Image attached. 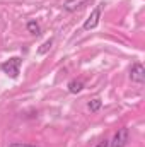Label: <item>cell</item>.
Wrapping results in <instances>:
<instances>
[{
  "mask_svg": "<svg viewBox=\"0 0 145 147\" xmlns=\"http://www.w3.org/2000/svg\"><path fill=\"white\" fill-rule=\"evenodd\" d=\"M21 63H22V60H21L19 57H12V58L5 60V62L0 65V69H2L3 74H7L10 79H17L19 74H21Z\"/></svg>",
  "mask_w": 145,
  "mask_h": 147,
  "instance_id": "1",
  "label": "cell"
},
{
  "mask_svg": "<svg viewBox=\"0 0 145 147\" xmlns=\"http://www.w3.org/2000/svg\"><path fill=\"white\" fill-rule=\"evenodd\" d=\"M103 5H104V3H99V5H96V7L92 9L91 16H89V17L85 19V22H84V29H85V31H91V29L97 28V24H99V21H101V12H103Z\"/></svg>",
  "mask_w": 145,
  "mask_h": 147,
  "instance_id": "2",
  "label": "cell"
},
{
  "mask_svg": "<svg viewBox=\"0 0 145 147\" xmlns=\"http://www.w3.org/2000/svg\"><path fill=\"white\" fill-rule=\"evenodd\" d=\"M128 142H130V130H128L126 127H121V128H118V132L114 134V137H113V140L109 142V146L111 147H125Z\"/></svg>",
  "mask_w": 145,
  "mask_h": 147,
  "instance_id": "3",
  "label": "cell"
},
{
  "mask_svg": "<svg viewBox=\"0 0 145 147\" xmlns=\"http://www.w3.org/2000/svg\"><path fill=\"white\" fill-rule=\"evenodd\" d=\"M130 79L135 84H144L145 82V67L140 62H135L130 69Z\"/></svg>",
  "mask_w": 145,
  "mask_h": 147,
  "instance_id": "4",
  "label": "cell"
},
{
  "mask_svg": "<svg viewBox=\"0 0 145 147\" xmlns=\"http://www.w3.org/2000/svg\"><path fill=\"white\" fill-rule=\"evenodd\" d=\"M89 2H91V0H65V2H63V9H65L67 12H75V10H79V9H82V7H85Z\"/></svg>",
  "mask_w": 145,
  "mask_h": 147,
  "instance_id": "5",
  "label": "cell"
},
{
  "mask_svg": "<svg viewBox=\"0 0 145 147\" xmlns=\"http://www.w3.org/2000/svg\"><path fill=\"white\" fill-rule=\"evenodd\" d=\"M68 92H72V94H77V92H80L82 89H84V82L80 80V79H72L70 82H68Z\"/></svg>",
  "mask_w": 145,
  "mask_h": 147,
  "instance_id": "6",
  "label": "cell"
},
{
  "mask_svg": "<svg viewBox=\"0 0 145 147\" xmlns=\"http://www.w3.org/2000/svg\"><path fill=\"white\" fill-rule=\"evenodd\" d=\"M26 29H28V33H31L33 36H39V33H41V26H39V22H38V21H34V19L28 21Z\"/></svg>",
  "mask_w": 145,
  "mask_h": 147,
  "instance_id": "7",
  "label": "cell"
},
{
  "mask_svg": "<svg viewBox=\"0 0 145 147\" xmlns=\"http://www.w3.org/2000/svg\"><path fill=\"white\" fill-rule=\"evenodd\" d=\"M87 108L92 111V113H96V111H99L101 108H103V101H101L99 98H94V99H91V101H89Z\"/></svg>",
  "mask_w": 145,
  "mask_h": 147,
  "instance_id": "8",
  "label": "cell"
},
{
  "mask_svg": "<svg viewBox=\"0 0 145 147\" xmlns=\"http://www.w3.org/2000/svg\"><path fill=\"white\" fill-rule=\"evenodd\" d=\"M51 45H53V38H50V39H46L39 48H38V55H46L48 51H50V48H51Z\"/></svg>",
  "mask_w": 145,
  "mask_h": 147,
  "instance_id": "9",
  "label": "cell"
},
{
  "mask_svg": "<svg viewBox=\"0 0 145 147\" xmlns=\"http://www.w3.org/2000/svg\"><path fill=\"white\" fill-rule=\"evenodd\" d=\"M9 147H36V146H31V144H22V142H14V144H10Z\"/></svg>",
  "mask_w": 145,
  "mask_h": 147,
  "instance_id": "10",
  "label": "cell"
},
{
  "mask_svg": "<svg viewBox=\"0 0 145 147\" xmlns=\"http://www.w3.org/2000/svg\"><path fill=\"white\" fill-rule=\"evenodd\" d=\"M94 147H109V140H106V139H103V140H99L97 144Z\"/></svg>",
  "mask_w": 145,
  "mask_h": 147,
  "instance_id": "11",
  "label": "cell"
}]
</instances>
